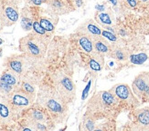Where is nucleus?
Returning a JSON list of instances; mask_svg holds the SVG:
<instances>
[{
    "instance_id": "2",
    "label": "nucleus",
    "mask_w": 149,
    "mask_h": 131,
    "mask_svg": "<svg viewBox=\"0 0 149 131\" xmlns=\"http://www.w3.org/2000/svg\"><path fill=\"white\" fill-rule=\"evenodd\" d=\"M48 36H40L33 32L19 39V50L33 58H43L46 54L49 39Z\"/></svg>"
},
{
    "instance_id": "19",
    "label": "nucleus",
    "mask_w": 149,
    "mask_h": 131,
    "mask_svg": "<svg viewBox=\"0 0 149 131\" xmlns=\"http://www.w3.org/2000/svg\"><path fill=\"white\" fill-rule=\"evenodd\" d=\"M33 17H32L31 13L29 9L24 8L21 11L20 14V25L21 28L25 31H29L32 29V26H33Z\"/></svg>"
},
{
    "instance_id": "3",
    "label": "nucleus",
    "mask_w": 149,
    "mask_h": 131,
    "mask_svg": "<svg viewBox=\"0 0 149 131\" xmlns=\"http://www.w3.org/2000/svg\"><path fill=\"white\" fill-rule=\"evenodd\" d=\"M54 89L67 104L72 103L76 98V85L72 78L61 71L52 75Z\"/></svg>"
},
{
    "instance_id": "14",
    "label": "nucleus",
    "mask_w": 149,
    "mask_h": 131,
    "mask_svg": "<svg viewBox=\"0 0 149 131\" xmlns=\"http://www.w3.org/2000/svg\"><path fill=\"white\" fill-rule=\"evenodd\" d=\"M112 50V45L107 39L100 36L93 38V52L101 54L102 56H110Z\"/></svg>"
},
{
    "instance_id": "28",
    "label": "nucleus",
    "mask_w": 149,
    "mask_h": 131,
    "mask_svg": "<svg viewBox=\"0 0 149 131\" xmlns=\"http://www.w3.org/2000/svg\"><path fill=\"white\" fill-rule=\"evenodd\" d=\"M21 88H22L24 91H26V92H28V93H29L30 95H32V96H34V97H35V95H36L35 88H34L33 86H32V85H31L29 82H24V83L22 84Z\"/></svg>"
},
{
    "instance_id": "8",
    "label": "nucleus",
    "mask_w": 149,
    "mask_h": 131,
    "mask_svg": "<svg viewBox=\"0 0 149 131\" xmlns=\"http://www.w3.org/2000/svg\"><path fill=\"white\" fill-rule=\"evenodd\" d=\"M8 97L12 105L13 109L14 108L22 109L29 107L34 102L35 97L30 95L28 92H26L22 88L20 89L16 88L9 96H8Z\"/></svg>"
},
{
    "instance_id": "32",
    "label": "nucleus",
    "mask_w": 149,
    "mask_h": 131,
    "mask_svg": "<svg viewBox=\"0 0 149 131\" xmlns=\"http://www.w3.org/2000/svg\"><path fill=\"white\" fill-rule=\"evenodd\" d=\"M29 2L35 6H40L43 3V0H29Z\"/></svg>"
},
{
    "instance_id": "26",
    "label": "nucleus",
    "mask_w": 149,
    "mask_h": 131,
    "mask_svg": "<svg viewBox=\"0 0 149 131\" xmlns=\"http://www.w3.org/2000/svg\"><path fill=\"white\" fill-rule=\"evenodd\" d=\"M123 11L134 9L138 5V0H119Z\"/></svg>"
},
{
    "instance_id": "20",
    "label": "nucleus",
    "mask_w": 149,
    "mask_h": 131,
    "mask_svg": "<svg viewBox=\"0 0 149 131\" xmlns=\"http://www.w3.org/2000/svg\"><path fill=\"white\" fill-rule=\"evenodd\" d=\"M49 9L56 15H66L70 12L67 6L61 0H50Z\"/></svg>"
},
{
    "instance_id": "29",
    "label": "nucleus",
    "mask_w": 149,
    "mask_h": 131,
    "mask_svg": "<svg viewBox=\"0 0 149 131\" xmlns=\"http://www.w3.org/2000/svg\"><path fill=\"white\" fill-rule=\"evenodd\" d=\"M107 2L111 4L114 12H116L117 14L123 12V8H122V6H121V3L119 0H107Z\"/></svg>"
},
{
    "instance_id": "12",
    "label": "nucleus",
    "mask_w": 149,
    "mask_h": 131,
    "mask_svg": "<svg viewBox=\"0 0 149 131\" xmlns=\"http://www.w3.org/2000/svg\"><path fill=\"white\" fill-rule=\"evenodd\" d=\"M13 117V107L8 97L0 93V125H9Z\"/></svg>"
},
{
    "instance_id": "33",
    "label": "nucleus",
    "mask_w": 149,
    "mask_h": 131,
    "mask_svg": "<svg viewBox=\"0 0 149 131\" xmlns=\"http://www.w3.org/2000/svg\"><path fill=\"white\" fill-rule=\"evenodd\" d=\"M138 3H141V4L149 6V0H138Z\"/></svg>"
},
{
    "instance_id": "16",
    "label": "nucleus",
    "mask_w": 149,
    "mask_h": 131,
    "mask_svg": "<svg viewBox=\"0 0 149 131\" xmlns=\"http://www.w3.org/2000/svg\"><path fill=\"white\" fill-rule=\"evenodd\" d=\"M129 56H130V53H129V51L126 48L121 47L120 45H116L112 46V50L109 57H113L116 61L125 62L128 60Z\"/></svg>"
},
{
    "instance_id": "25",
    "label": "nucleus",
    "mask_w": 149,
    "mask_h": 131,
    "mask_svg": "<svg viewBox=\"0 0 149 131\" xmlns=\"http://www.w3.org/2000/svg\"><path fill=\"white\" fill-rule=\"evenodd\" d=\"M40 24L41 25V27L46 30L47 32H53L56 28V23H54L51 19L48 17H40V20H38Z\"/></svg>"
},
{
    "instance_id": "27",
    "label": "nucleus",
    "mask_w": 149,
    "mask_h": 131,
    "mask_svg": "<svg viewBox=\"0 0 149 131\" xmlns=\"http://www.w3.org/2000/svg\"><path fill=\"white\" fill-rule=\"evenodd\" d=\"M32 29H33V32L37 33V34H38V35H40V36H47L48 32L41 27V25L40 24V22L37 21V20H34L33 26H32Z\"/></svg>"
},
{
    "instance_id": "9",
    "label": "nucleus",
    "mask_w": 149,
    "mask_h": 131,
    "mask_svg": "<svg viewBox=\"0 0 149 131\" xmlns=\"http://www.w3.org/2000/svg\"><path fill=\"white\" fill-rule=\"evenodd\" d=\"M131 128L136 131H149V107L134 111V122Z\"/></svg>"
},
{
    "instance_id": "5",
    "label": "nucleus",
    "mask_w": 149,
    "mask_h": 131,
    "mask_svg": "<svg viewBox=\"0 0 149 131\" xmlns=\"http://www.w3.org/2000/svg\"><path fill=\"white\" fill-rule=\"evenodd\" d=\"M132 90L140 103L149 102V72H142L135 77Z\"/></svg>"
},
{
    "instance_id": "13",
    "label": "nucleus",
    "mask_w": 149,
    "mask_h": 131,
    "mask_svg": "<svg viewBox=\"0 0 149 131\" xmlns=\"http://www.w3.org/2000/svg\"><path fill=\"white\" fill-rule=\"evenodd\" d=\"M94 20L100 25L102 29L113 28L115 26V17L110 9H107L106 11H97L94 15Z\"/></svg>"
},
{
    "instance_id": "30",
    "label": "nucleus",
    "mask_w": 149,
    "mask_h": 131,
    "mask_svg": "<svg viewBox=\"0 0 149 131\" xmlns=\"http://www.w3.org/2000/svg\"><path fill=\"white\" fill-rule=\"evenodd\" d=\"M5 5H14V6H18L21 3V0H3Z\"/></svg>"
},
{
    "instance_id": "18",
    "label": "nucleus",
    "mask_w": 149,
    "mask_h": 131,
    "mask_svg": "<svg viewBox=\"0 0 149 131\" xmlns=\"http://www.w3.org/2000/svg\"><path fill=\"white\" fill-rule=\"evenodd\" d=\"M96 120L93 117V114H91L86 112L84 115L82 121L80 124V130H88V131H93L96 130Z\"/></svg>"
},
{
    "instance_id": "23",
    "label": "nucleus",
    "mask_w": 149,
    "mask_h": 131,
    "mask_svg": "<svg viewBox=\"0 0 149 131\" xmlns=\"http://www.w3.org/2000/svg\"><path fill=\"white\" fill-rule=\"evenodd\" d=\"M148 59V56L146 53L130 54L128 60L133 65H143Z\"/></svg>"
},
{
    "instance_id": "31",
    "label": "nucleus",
    "mask_w": 149,
    "mask_h": 131,
    "mask_svg": "<svg viewBox=\"0 0 149 131\" xmlns=\"http://www.w3.org/2000/svg\"><path fill=\"white\" fill-rule=\"evenodd\" d=\"M73 3L76 8H81L84 3V0H73Z\"/></svg>"
},
{
    "instance_id": "4",
    "label": "nucleus",
    "mask_w": 149,
    "mask_h": 131,
    "mask_svg": "<svg viewBox=\"0 0 149 131\" xmlns=\"http://www.w3.org/2000/svg\"><path fill=\"white\" fill-rule=\"evenodd\" d=\"M119 100L110 90H102L96 92L87 104V112L95 114L99 112H106L113 109L118 105Z\"/></svg>"
},
{
    "instance_id": "24",
    "label": "nucleus",
    "mask_w": 149,
    "mask_h": 131,
    "mask_svg": "<svg viewBox=\"0 0 149 131\" xmlns=\"http://www.w3.org/2000/svg\"><path fill=\"white\" fill-rule=\"evenodd\" d=\"M102 37H103L105 39L111 43L112 46L120 45V37L117 36L116 33H113L111 31H108L105 29L102 30Z\"/></svg>"
},
{
    "instance_id": "17",
    "label": "nucleus",
    "mask_w": 149,
    "mask_h": 131,
    "mask_svg": "<svg viewBox=\"0 0 149 131\" xmlns=\"http://www.w3.org/2000/svg\"><path fill=\"white\" fill-rule=\"evenodd\" d=\"M78 44L81 49L88 55L93 52V38L87 35L80 34L78 37Z\"/></svg>"
},
{
    "instance_id": "22",
    "label": "nucleus",
    "mask_w": 149,
    "mask_h": 131,
    "mask_svg": "<svg viewBox=\"0 0 149 131\" xmlns=\"http://www.w3.org/2000/svg\"><path fill=\"white\" fill-rule=\"evenodd\" d=\"M28 121L29 122H41V123H46L47 122V117L42 111L38 109H33L30 111V113L28 117Z\"/></svg>"
},
{
    "instance_id": "7",
    "label": "nucleus",
    "mask_w": 149,
    "mask_h": 131,
    "mask_svg": "<svg viewBox=\"0 0 149 131\" xmlns=\"http://www.w3.org/2000/svg\"><path fill=\"white\" fill-rule=\"evenodd\" d=\"M19 81H20V76L15 73L14 71L9 69L4 72L0 78V93L6 97L9 96L17 88Z\"/></svg>"
},
{
    "instance_id": "34",
    "label": "nucleus",
    "mask_w": 149,
    "mask_h": 131,
    "mask_svg": "<svg viewBox=\"0 0 149 131\" xmlns=\"http://www.w3.org/2000/svg\"><path fill=\"white\" fill-rule=\"evenodd\" d=\"M4 28H5V25H4V23H3V21H2V19L0 18V32H1V31L3 30Z\"/></svg>"
},
{
    "instance_id": "15",
    "label": "nucleus",
    "mask_w": 149,
    "mask_h": 131,
    "mask_svg": "<svg viewBox=\"0 0 149 131\" xmlns=\"http://www.w3.org/2000/svg\"><path fill=\"white\" fill-rule=\"evenodd\" d=\"M103 67H104V56L96 53V52H93L92 54H90L89 68L93 73H99L102 70Z\"/></svg>"
},
{
    "instance_id": "6",
    "label": "nucleus",
    "mask_w": 149,
    "mask_h": 131,
    "mask_svg": "<svg viewBox=\"0 0 149 131\" xmlns=\"http://www.w3.org/2000/svg\"><path fill=\"white\" fill-rule=\"evenodd\" d=\"M110 91L119 100V102H124L132 107H137L140 104L138 98L134 94L132 88H130L129 85L125 83L114 85L113 88H111Z\"/></svg>"
},
{
    "instance_id": "1",
    "label": "nucleus",
    "mask_w": 149,
    "mask_h": 131,
    "mask_svg": "<svg viewBox=\"0 0 149 131\" xmlns=\"http://www.w3.org/2000/svg\"><path fill=\"white\" fill-rule=\"evenodd\" d=\"M38 104L46 108L57 122H62L67 116L68 104L56 92L47 88L40 89L38 95Z\"/></svg>"
},
{
    "instance_id": "21",
    "label": "nucleus",
    "mask_w": 149,
    "mask_h": 131,
    "mask_svg": "<svg viewBox=\"0 0 149 131\" xmlns=\"http://www.w3.org/2000/svg\"><path fill=\"white\" fill-rule=\"evenodd\" d=\"M23 57H18L16 58H13L8 63V68L12 71H14L15 73L19 75L21 77V75L24 73L25 68H24V61L22 59Z\"/></svg>"
},
{
    "instance_id": "11",
    "label": "nucleus",
    "mask_w": 149,
    "mask_h": 131,
    "mask_svg": "<svg viewBox=\"0 0 149 131\" xmlns=\"http://www.w3.org/2000/svg\"><path fill=\"white\" fill-rule=\"evenodd\" d=\"M102 28L100 27V25L93 18L84 20L76 28V32H78L79 34L87 35L93 38L102 36Z\"/></svg>"
},
{
    "instance_id": "10",
    "label": "nucleus",
    "mask_w": 149,
    "mask_h": 131,
    "mask_svg": "<svg viewBox=\"0 0 149 131\" xmlns=\"http://www.w3.org/2000/svg\"><path fill=\"white\" fill-rule=\"evenodd\" d=\"M19 17L20 14L17 8V6L14 5H5L2 8H0V18L5 25V27H11L15 25Z\"/></svg>"
},
{
    "instance_id": "35",
    "label": "nucleus",
    "mask_w": 149,
    "mask_h": 131,
    "mask_svg": "<svg viewBox=\"0 0 149 131\" xmlns=\"http://www.w3.org/2000/svg\"><path fill=\"white\" fill-rule=\"evenodd\" d=\"M3 42H4V40H3V39H1V38H0V45H1V44H3Z\"/></svg>"
}]
</instances>
